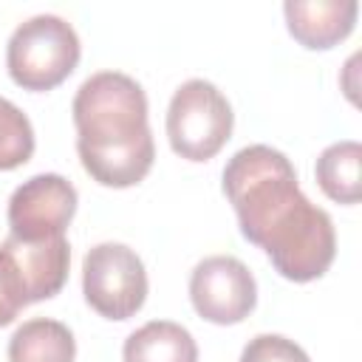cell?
<instances>
[{"label":"cell","mask_w":362,"mask_h":362,"mask_svg":"<svg viewBox=\"0 0 362 362\" xmlns=\"http://www.w3.org/2000/svg\"><path fill=\"white\" fill-rule=\"evenodd\" d=\"M223 195L238 215L240 235L260 246L286 280L308 283L328 272L337 255L331 215L303 195L280 150L269 144L238 150L223 167Z\"/></svg>","instance_id":"cell-1"},{"label":"cell","mask_w":362,"mask_h":362,"mask_svg":"<svg viewBox=\"0 0 362 362\" xmlns=\"http://www.w3.org/2000/svg\"><path fill=\"white\" fill-rule=\"evenodd\" d=\"M76 153L85 173L102 187L139 184L156 158L141 85L119 71L88 76L71 105Z\"/></svg>","instance_id":"cell-2"},{"label":"cell","mask_w":362,"mask_h":362,"mask_svg":"<svg viewBox=\"0 0 362 362\" xmlns=\"http://www.w3.org/2000/svg\"><path fill=\"white\" fill-rule=\"evenodd\" d=\"M79 37L57 14L28 17L6 45L8 76L25 90H51L71 76L79 62Z\"/></svg>","instance_id":"cell-3"},{"label":"cell","mask_w":362,"mask_h":362,"mask_svg":"<svg viewBox=\"0 0 362 362\" xmlns=\"http://www.w3.org/2000/svg\"><path fill=\"white\" fill-rule=\"evenodd\" d=\"M235 113L229 99L206 79H187L167 107L170 147L187 161H209L229 141Z\"/></svg>","instance_id":"cell-4"},{"label":"cell","mask_w":362,"mask_h":362,"mask_svg":"<svg viewBox=\"0 0 362 362\" xmlns=\"http://www.w3.org/2000/svg\"><path fill=\"white\" fill-rule=\"evenodd\" d=\"M82 291L88 305L105 320L133 317L147 297L141 257L124 243H99L82 260Z\"/></svg>","instance_id":"cell-5"},{"label":"cell","mask_w":362,"mask_h":362,"mask_svg":"<svg viewBox=\"0 0 362 362\" xmlns=\"http://www.w3.org/2000/svg\"><path fill=\"white\" fill-rule=\"evenodd\" d=\"M189 300L204 320L215 325H235L252 314L257 303V283L243 260L232 255H212L192 269Z\"/></svg>","instance_id":"cell-6"},{"label":"cell","mask_w":362,"mask_h":362,"mask_svg":"<svg viewBox=\"0 0 362 362\" xmlns=\"http://www.w3.org/2000/svg\"><path fill=\"white\" fill-rule=\"evenodd\" d=\"M74 212H76V189L59 173L31 175L8 198L11 235L28 243L65 235Z\"/></svg>","instance_id":"cell-7"},{"label":"cell","mask_w":362,"mask_h":362,"mask_svg":"<svg viewBox=\"0 0 362 362\" xmlns=\"http://www.w3.org/2000/svg\"><path fill=\"white\" fill-rule=\"evenodd\" d=\"M0 246L14 260L23 283H25L28 303H40V300L59 294V288L68 280V263H71V246H68L65 235L37 240V243L8 235Z\"/></svg>","instance_id":"cell-8"},{"label":"cell","mask_w":362,"mask_h":362,"mask_svg":"<svg viewBox=\"0 0 362 362\" xmlns=\"http://www.w3.org/2000/svg\"><path fill=\"white\" fill-rule=\"evenodd\" d=\"M356 0H288L283 6L288 34L305 48H331L356 23Z\"/></svg>","instance_id":"cell-9"},{"label":"cell","mask_w":362,"mask_h":362,"mask_svg":"<svg viewBox=\"0 0 362 362\" xmlns=\"http://www.w3.org/2000/svg\"><path fill=\"white\" fill-rule=\"evenodd\" d=\"M122 356L124 362H198V345L184 325L153 320L124 339Z\"/></svg>","instance_id":"cell-10"},{"label":"cell","mask_w":362,"mask_h":362,"mask_svg":"<svg viewBox=\"0 0 362 362\" xmlns=\"http://www.w3.org/2000/svg\"><path fill=\"white\" fill-rule=\"evenodd\" d=\"M76 339L59 320L34 317L8 339V362H74Z\"/></svg>","instance_id":"cell-11"},{"label":"cell","mask_w":362,"mask_h":362,"mask_svg":"<svg viewBox=\"0 0 362 362\" xmlns=\"http://www.w3.org/2000/svg\"><path fill=\"white\" fill-rule=\"evenodd\" d=\"M359 161H362V147L354 139L325 147L314 167L320 189L337 204H356L362 195Z\"/></svg>","instance_id":"cell-12"},{"label":"cell","mask_w":362,"mask_h":362,"mask_svg":"<svg viewBox=\"0 0 362 362\" xmlns=\"http://www.w3.org/2000/svg\"><path fill=\"white\" fill-rule=\"evenodd\" d=\"M34 156V127L28 116L0 96V170H14Z\"/></svg>","instance_id":"cell-13"},{"label":"cell","mask_w":362,"mask_h":362,"mask_svg":"<svg viewBox=\"0 0 362 362\" xmlns=\"http://www.w3.org/2000/svg\"><path fill=\"white\" fill-rule=\"evenodd\" d=\"M240 362H311L308 354L280 334H257L240 351Z\"/></svg>","instance_id":"cell-14"},{"label":"cell","mask_w":362,"mask_h":362,"mask_svg":"<svg viewBox=\"0 0 362 362\" xmlns=\"http://www.w3.org/2000/svg\"><path fill=\"white\" fill-rule=\"evenodd\" d=\"M25 305H31L28 294H25V283H23L14 260L8 257V252L0 246V328L8 325Z\"/></svg>","instance_id":"cell-15"}]
</instances>
